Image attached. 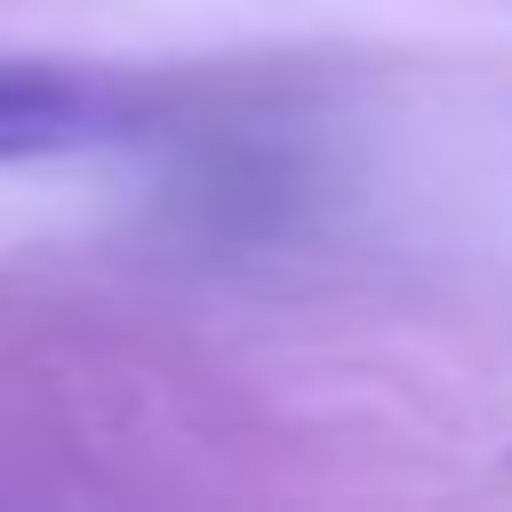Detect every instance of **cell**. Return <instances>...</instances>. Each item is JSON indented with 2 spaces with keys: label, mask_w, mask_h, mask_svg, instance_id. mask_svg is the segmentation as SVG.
<instances>
[{
  "label": "cell",
  "mask_w": 512,
  "mask_h": 512,
  "mask_svg": "<svg viewBox=\"0 0 512 512\" xmlns=\"http://www.w3.org/2000/svg\"><path fill=\"white\" fill-rule=\"evenodd\" d=\"M136 128V88L64 56H0V160H56Z\"/></svg>",
  "instance_id": "1"
}]
</instances>
